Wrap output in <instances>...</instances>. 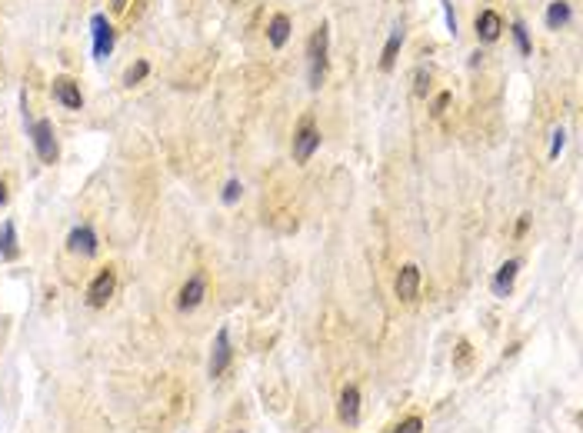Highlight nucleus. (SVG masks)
Segmentation results:
<instances>
[{
	"label": "nucleus",
	"mask_w": 583,
	"mask_h": 433,
	"mask_svg": "<svg viewBox=\"0 0 583 433\" xmlns=\"http://www.w3.org/2000/svg\"><path fill=\"white\" fill-rule=\"evenodd\" d=\"M563 143H567V134H563V130H554V147H550V157H560Z\"/></svg>",
	"instance_id": "393cba45"
},
{
	"label": "nucleus",
	"mask_w": 583,
	"mask_h": 433,
	"mask_svg": "<svg viewBox=\"0 0 583 433\" xmlns=\"http://www.w3.org/2000/svg\"><path fill=\"white\" fill-rule=\"evenodd\" d=\"M473 27H477V37L484 43H493L500 37V30H503V20H500L497 10H480L477 20H473Z\"/></svg>",
	"instance_id": "ddd939ff"
},
{
	"label": "nucleus",
	"mask_w": 583,
	"mask_h": 433,
	"mask_svg": "<svg viewBox=\"0 0 583 433\" xmlns=\"http://www.w3.org/2000/svg\"><path fill=\"white\" fill-rule=\"evenodd\" d=\"M327 50H330V27L327 24H320L314 30V37L307 43V60H310V87L317 90L323 84V77H327Z\"/></svg>",
	"instance_id": "f257e3e1"
},
{
	"label": "nucleus",
	"mask_w": 583,
	"mask_h": 433,
	"mask_svg": "<svg viewBox=\"0 0 583 433\" xmlns=\"http://www.w3.org/2000/svg\"><path fill=\"white\" fill-rule=\"evenodd\" d=\"M240 194H244V183H240V180L234 177V180H227V183H223V194H220V200H223V204H237V200H240Z\"/></svg>",
	"instance_id": "412c9836"
},
{
	"label": "nucleus",
	"mask_w": 583,
	"mask_h": 433,
	"mask_svg": "<svg viewBox=\"0 0 583 433\" xmlns=\"http://www.w3.org/2000/svg\"><path fill=\"white\" fill-rule=\"evenodd\" d=\"M473 364V347L467 343V340H460L457 350H454V370H460V374H467Z\"/></svg>",
	"instance_id": "a211bd4d"
},
{
	"label": "nucleus",
	"mask_w": 583,
	"mask_h": 433,
	"mask_svg": "<svg viewBox=\"0 0 583 433\" xmlns=\"http://www.w3.org/2000/svg\"><path fill=\"white\" fill-rule=\"evenodd\" d=\"M234 364V340H230V327H220L217 336H213V347H210V364H207V374L213 380L223 377L227 370Z\"/></svg>",
	"instance_id": "7ed1b4c3"
},
{
	"label": "nucleus",
	"mask_w": 583,
	"mask_h": 433,
	"mask_svg": "<svg viewBox=\"0 0 583 433\" xmlns=\"http://www.w3.org/2000/svg\"><path fill=\"white\" fill-rule=\"evenodd\" d=\"M400 43H403V27L397 24V27L390 30V41H387V47H384V57H380V70H390L393 64H397V54H400Z\"/></svg>",
	"instance_id": "dca6fc26"
},
{
	"label": "nucleus",
	"mask_w": 583,
	"mask_h": 433,
	"mask_svg": "<svg viewBox=\"0 0 583 433\" xmlns=\"http://www.w3.org/2000/svg\"><path fill=\"white\" fill-rule=\"evenodd\" d=\"M320 147V130L314 120H304V124L297 127V134H293V160L297 164H307L310 157L317 154Z\"/></svg>",
	"instance_id": "39448f33"
},
{
	"label": "nucleus",
	"mask_w": 583,
	"mask_h": 433,
	"mask_svg": "<svg viewBox=\"0 0 583 433\" xmlns=\"http://www.w3.org/2000/svg\"><path fill=\"white\" fill-rule=\"evenodd\" d=\"M127 7V0H113V10H124Z\"/></svg>",
	"instance_id": "c85d7f7f"
},
{
	"label": "nucleus",
	"mask_w": 583,
	"mask_h": 433,
	"mask_svg": "<svg viewBox=\"0 0 583 433\" xmlns=\"http://www.w3.org/2000/svg\"><path fill=\"white\" fill-rule=\"evenodd\" d=\"M527 230H530V217H520V220H517V237H524Z\"/></svg>",
	"instance_id": "a878e982"
},
{
	"label": "nucleus",
	"mask_w": 583,
	"mask_h": 433,
	"mask_svg": "<svg viewBox=\"0 0 583 433\" xmlns=\"http://www.w3.org/2000/svg\"><path fill=\"white\" fill-rule=\"evenodd\" d=\"M520 267H524L520 260H507V264L493 274V280H490V290H493V297H507L510 290H514V280H517V274H520Z\"/></svg>",
	"instance_id": "f8f14e48"
},
{
	"label": "nucleus",
	"mask_w": 583,
	"mask_h": 433,
	"mask_svg": "<svg viewBox=\"0 0 583 433\" xmlns=\"http://www.w3.org/2000/svg\"><path fill=\"white\" fill-rule=\"evenodd\" d=\"M337 417H340V423H347V427H357V420H360V387H357V383H347V387L340 390Z\"/></svg>",
	"instance_id": "0eeeda50"
},
{
	"label": "nucleus",
	"mask_w": 583,
	"mask_h": 433,
	"mask_svg": "<svg viewBox=\"0 0 583 433\" xmlns=\"http://www.w3.org/2000/svg\"><path fill=\"white\" fill-rule=\"evenodd\" d=\"M514 41H517V47H520V54L524 57H530L533 54V43H530V34H527V27H524V20H514Z\"/></svg>",
	"instance_id": "6ab92c4d"
},
{
	"label": "nucleus",
	"mask_w": 583,
	"mask_h": 433,
	"mask_svg": "<svg viewBox=\"0 0 583 433\" xmlns=\"http://www.w3.org/2000/svg\"><path fill=\"white\" fill-rule=\"evenodd\" d=\"M7 197H10V194H7V183L0 180V207H3V204H7Z\"/></svg>",
	"instance_id": "cd10ccee"
},
{
	"label": "nucleus",
	"mask_w": 583,
	"mask_h": 433,
	"mask_svg": "<svg viewBox=\"0 0 583 433\" xmlns=\"http://www.w3.org/2000/svg\"><path fill=\"white\" fill-rule=\"evenodd\" d=\"M50 90H54V100H57V104H64L67 111H80V107H83V94H80V87L73 84L70 77H57Z\"/></svg>",
	"instance_id": "9d476101"
},
{
	"label": "nucleus",
	"mask_w": 583,
	"mask_h": 433,
	"mask_svg": "<svg viewBox=\"0 0 583 433\" xmlns=\"http://www.w3.org/2000/svg\"><path fill=\"white\" fill-rule=\"evenodd\" d=\"M20 257V237H17V224L3 220L0 227V260H17Z\"/></svg>",
	"instance_id": "4468645a"
},
{
	"label": "nucleus",
	"mask_w": 583,
	"mask_h": 433,
	"mask_svg": "<svg viewBox=\"0 0 583 433\" xmlns=\"http://www.w3.org/2000/svg\"><path fill=\"white\" fill-rule=\"evenodd\" d=\"M427 84H430V70H416V94H427Z\"/></svg>",
	"instance_id": "b1692460"
},
{
	"label": "nucleus",
	"mask_w": 583,
	"mask_h": 433,
	"mask_svg": "<svg viewBox=\"0 0 583 433\" xmlns=\"http://www.w3.org/2000/svg\"><path fill=\"white\" fill-rule=\"evenodd\" d=\"M447 104H450V90H444V94H437V100H433V117H440V113L447 111Z\"/></svg>",
	"instance_id": "5701e85b"
},
{
	"label": "nucleus",
	"mask_w": 583,
	"mask_h": 433,
	"mask_svg": "<svg viewBox=\"0 0 583 433\" xmlns=\"http://www.w3.org/2000/svg\"><path fill=\"white\" fill-rule=\"evenodd\" d=\"M113 290H117V270L113 267H104V270H97V277L90 280V287H87V307H107V300L113 297Z\"/></svg>",
	"instance_id": "20e7f679"
},
{
	"label": "nucleus",
	"mask_w": 583,
	"mask_h": 433,
	"mask_svg": "<svg viewBox=\"0 0 583 433\" xmlns=\"http://www.w3.org/2000/svg\"><path fill=\"white\" fill-rule=\"evenodd\" d=\"M447 27H450V34H457V17H454L450 7H447Z\"/></svg>",
	"instance_id": "bb28decb"
},
{
	"label": "nucleus",
	"mask_w": 583,
	"mask_h": 433,
	"mask_svg": "<svg viewBox=\"0 0 583 433\" xmlns=\"http://www.w3.org/2000/svg\"><path fill=\"white\" fill-rule=\"evenodd\" d=\"M90 30H94V54L107 57L113 50V27H111V20H107L104 14H94V17H90Z\"/></svg>",
	"instance_id": "1a4fd4ad"
},
{
	"label": "nucleus",
	"mask_w": 583,
	"mask_h": 433,
	"mask_svg": "<svg viewBox=\"0 0 583 433\" xmlns=\"http://www.w3.org/2000/svg\"><path fill=\"white\" fill-rule=\"evenodd\" d=\"M204 297H207V280H204V274H194V277L181 287V294H177V307H181L183 313H187V310H197L200 304H204Z\"/></svg>",
	"instance_id": "6e6552de"
},
{
	"label": "nucleus",
	"mask_w": 583,
	"mask_h": 433,
	"mask_svg": "<svg viewBox=\"0 0 583 433\" xmlns=\"http://www.w3.org/2000/svg\"><path fill=\"white\" fill-rule=\"evenodd\" d=\"M393 290H397V297H400V300H416V294H420V270H416L414 264L400 267Z\"/></svg>",
	"instance_id": "9b49d317"
},
{
	"label": "nucleus",
	"mask_w": 583,
	"mask_h": 433,
	"mask_svg": "<svg viewBox=\"0 0 583 433\" xmlns=\"http://www.w3.org/2000/svg\"><path fill=\"white\" fill-rule=\"evenodd\" d=\"M27 134L34 140V150L41 157L43 164H57L60 157V143H57V134H54V124L43 117V120H27Z\"/></svg>",
	"instance_id": "f03ea898"
},
{
	"label": "nucleus",
	"mask_w": 583,
	"mask_h": 433,
	"mask_svg": "<svg viewBox=\"0 0 583 433\" xmlns=\"http://www.w3.org/2000/svg\"><path fill=\"white\" fill-rule=\"evenodd\" d=\"M390 433H423V420L420 417H403Z\"/></svg>",
	"instance_id": "4be33fe9"
},
{
	"label": "nucleus",
	"mask_w": 583,
	"mask_h": 433,
	"mask_svg": "<svg viewBox=\"0 0 583 433\" xmlns=\"http://www.w3.org/2000/svg\"><path fill=\"white\" fill-rule=\"evenodd\" d=\"M567 20H570V3H567V0H554V3H550V10H547V27L560 30Z\"/></svg>",
	"instance_id": "f3484780"
},
{
	"label": "nucleus",
	"mask_w": 583,
	"mask_h": 433,
	"mask_svg": "<svg viewBox=\"0 0 583 433\" xmlns=\"http://www.w3.org/2000/svg\"><path fill=\"white\" fill-rule=\"evenodd\" d=\"M147 73H150V64H147V60H137L134 67H127V73H124V84H127V87L140 84V80H143Z\"/></svg>",
	"instance_id": "aec40b11"
},
{
	"label": "nucleus",
	"mask_w": 583,
	"mask_h": 433,
	"mask_svg": "<svg viewBox=\"0 0 583 433\" xmlns=\"http://www.w3.org/2000/svg\"><path fill=\"white\" fill-rule=\"evenodd\" d=\"M290 37V17L287 14H274L270 17V24H267V41L274 43V47H283Z\"/></svg>",
	"instance_id": "2eb2a0df"
},
{
	"label": "nucleus",
	"mask_w": 583,
	"mask_h": 433,
	"mask_svg": "<svg viewBox=\"0 0 583 433\" xmlns=\"http://www.w3.org/2000/svg\"><path fill=\"white\" fill-rule=\"evenodd\" d=\"M67 250L77 253V257H97V250H100L97 230H94L90 224L73 227V230L67 234Z\"/></svg>",
	"instance_id": "423d86ee"
}]
</instances>
